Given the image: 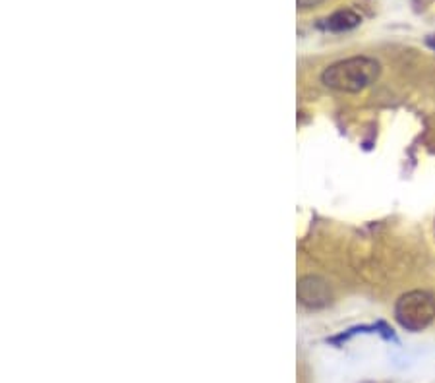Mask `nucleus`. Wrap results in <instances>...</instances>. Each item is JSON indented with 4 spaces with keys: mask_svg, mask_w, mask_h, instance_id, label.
<instances>
[{
    "mask_svg": "<svg viewBox=\"0 0 435 383\" xmlns=\"http://www.w3.org/2000/svg\"><path fill=\"white\" fill-rule=\"evenodd\" d=\"M382 74V64L372 56H350L323 70L322 83L341 93H360Z\"/></svg>",
    "mask_w": 435,
    "mask_h": 383,
    "instance_id": "f257e3e1",
    "label": "nucleus"
},
{
    "mask_svg": "<svg viewBox=\"0 0 435 383\" xmlns=\"http://www.w3.org/2000/svg\"><path fill=\"white\" fill-rule=\"evenodd\" d=\"M395 320L402 330L420 333L435 320V298L426 290H409L396 300Z\"/></svg>",
    "mask_w": 435,
    "mask_h": 383,
    "instance_id": "f03ea898",
    "label": "nucleus"
},
{
    "mask_svg": "<svg viewBox=\"0 0 435 383\" xmlns=\"http://www.w3.org/2000/svg\"><path fill=\"white\" fill-rule=\"evenodd\" d=\"M298 300L308 308H323L331 302V290L322 277L306 275L298 282Z\"/></svg>",
    "mask_w": 435,
    "mask_h": 383,
    "instance_id": "7ed1b4c3",
    "label": "nucleus"
},
{
    "mask_svg": "<svg viewBox=\"0 0 435 383\" xmlns=\"http://www.w3.org/2000/svg\"><path fill=\"white\" fill-rule=\"evenodd\" d=\"M325 21H327L325 26L331 31H350L356 26H360L362 16L356 14L354 10H339V12L331 14Z\"/></svg>",
    "mask_w": 435,
    "mask_h": 383,
    "instance_id": "20e7f679",
    "label": "nucleus"
},
{
    "mask_svg": "<svg viewBox=\"0 0 435 383\" xmlns=\"http://www.w3.org/2000/svg\"><path fill=\"white\" fill-rule=\"evenodd\" d=\"M323 2H325V0H298V6H300L302 10H309V8L319 6Z\"/></svg>",
    "mask_w": 435,
    "mask_h": 383,
    "instance_id": "39448f33",
    "label": "nucleus"
}]
</instances>
